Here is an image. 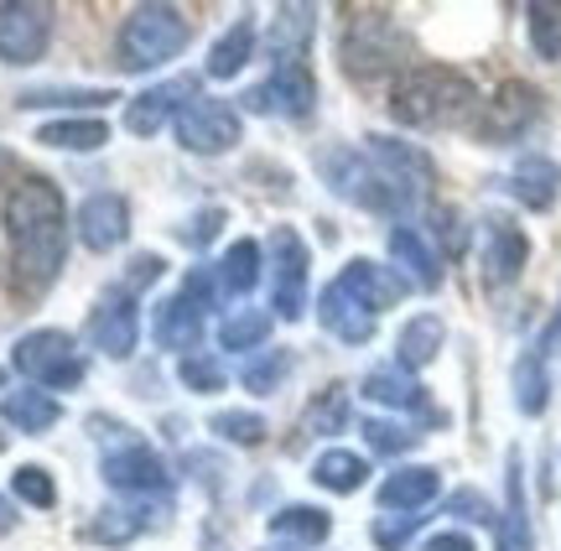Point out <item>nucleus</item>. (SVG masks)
Masks as SVG:
<instances>
[{"label": "nucleus", "instance_id": "1", "mask_svg": "<svg viewBox=\"0 0 561 551\" xmlns=\"http://www.w3.org/2000/svg\"><path fill=\"white\" fill-rule=\"evenodd\" d=\"M473 110V83L468 73L447 68V62H421L411 68L396 94H390V115L416 130H437V125H458Z\"/></svg>", "mask_w": 561, "mask_h": 551}, {"label": "nucleus", "instance_id": "2", "mask_svg": "<svg viewBox=\"0 0 561 551\" xmlns=\"http://www.w3.org/2000/svg\"><path fill=\"white\" fill-rule=\"evenodd\" d=\"M187 37H193V26L178 5H136L121 26V68L125 73H151V68L178 58Z\"/></svg>", "mask_w": 561, "mask_h": 551}, {"label": "nucleus", "instance_id": "3", "mask_svg": "<svg viewBox=\"0 0 561 551\" xmlns=\"http://www.w3.org/2000/svg\"><path fill=\"white\" fill-rule=\"evenodd\" d=\"M405 62V32L396 26L390 11H359L348 21V37H343V68L354 79H380L390 68Z\"/></svg>", "mask_w": 561, "mask_h": 551}, {"label": "nucleus", "instance_id": "4", "mask_svg": "<svg viewBox=\"0 0 561 551\" xmlns=\"http://www.w3.org/2000/svg\"><path fill=\"white\" fill-rule=\"evenodd\" d=\"M11 365L42 390H73L83 380V359L79 344L62 333V328H37V333H21L11 348Z\"/></svg>", "mask_w": 561, "mask_h": 551}, {"label": "nucleus", "instance_id": "5", "mask_svg": "<svg viewBox=\"0 0 561 551\" xmlns=\"http://www.w3.org/2000/svg\"><path fill=\"white\" fill-rule=\"evenodd\" d=\"M214 291H219V276H214V271H187L182 291L167 297V302L157 307V318H151L157 344L172 348V354H193L203 338V312L214 302Z\"/></svg>", "mask_w": 561, "mask_h": 551}, {"label": "nucleus", "instance_id": "6", "mask_svg": "<svg viewBox=\"0 0 561 551\" xmlns=\"http://www.w3.org/2000/svg\"><path fill=\"white\" fill-rule=\"evenodd\" d=\"M5 234L11 240H32V234H47V229H68V208H62V193L47 177H26L5 193Z\"/></svg>", "mask_w": 561, "mask_h": 551}, {"label": "nucleus", "instance_id": "7", "mask_svg": "<svg viewBox=\"0 0 561 551\" xmlns=\"http://www.w3.org/2000/svg\"><path fill=\"white\" fill-rule=\"evenodd\" d=\"M541 120V94L530 83L510 79L494 89V100L483 104V120H479V141L504 146V141H520L530 125Z\"/></svg>", "mask_w": 561, "mask_h": 551}, {"label": "nucleus", "instance_id": "8", "mask_svg": "<svg viewBox=\"0 0 561 551\" xmlns=\"http://www.w3.org/2000/svg\"><path fill=\"white\" fill-rule=\"evenodd\" d=\"M178 141L187 146V151H198V157H219V151H229V146L240 141V110L198 94V100L178 115Z\"/></svg>", "mask_w": 561, "mask_h": 551}, {"label": "nucleus", "instance_id": "9", "mask_svg": "<svg viewBox=\"0 0 561 551\" xmlns=\"http://www.w3.org/2000/svg\"><path fill=\"white\" fill-rule=\"evenodd\" d=\"M312 104H318V83H312V73H307L301 62L276 68L271 79L255 83V89L244 94V110H255V115H280V120L312 115Z\"/></svg>", "mask_w": 561, "mask_h": 551}, {"label": "nucleus", "instance_id": "10", "mask_svg": "<svg viewBox=\"0 0 561 551\" xmlns=\"http://www.w3.org/2000/svg\"><path fill=\"white\" fill-rule=\"evenodd\" d=\"M271 255H276V318L286 323H297L301 312H307V266H312V255L301 245V234L291 225H280L271 234Z\"/></svg>", "mask_w": 561, "mask_h": 551}, {"label": "nucleus", "instance_id": "11", "mask_svg": "<svg viewBox=\"0 0 561 551\" xmlns=\"http://www.w3.org/2000/svg\"><path fill=\"white\" fill-rule=\"evenodd\" d=\"M53 37V5H0V62H37Z\"/></svg>", "mask_w": 561, "mask_h": 551}, {"label": "nucleus", "instance_id": "12", "mask_svg": "<svg viewBox=\"0 0 561 551\" xmlns=\"http://www.w3.org/2000/svg\"><path fill=\"white\" fill-rule=\"evenodd\" d=\"M198 100V79H167V83H157V89H140L136 100L125 104V130L130 136H157L167 120H178L187 104Z\"/></svg>", "mask_w": 561, "mask_h": 551}, {"label": "nucleus", "instance_id": "13", "mask_svg": "<svg viewBox=\"0 0 561 551\" xmlns=\"http://www.w3.org/2000/svg\"><path fill=\"white\" fill-rule=\"evenodd\" d=\"M318 318H322V328H328L339 344H369V338H375V323H380V312L364 302V297L343 282V276L322 291Z\"/></svg>", "mask_w": 561, "mask_h": 551}, {"label": "nucleus", "instance_id": "14", "mask_svg": "<svg viewBox=\"0 0 561 551\" xmlns=\"http://www.w3.org/2000/svg\"><path fill=\"white\" fill-rule=\"evenodd\" d=\"M136 302H130V291H110L100 297V307L89 312V344L110 354V359H130L136 354Z\"/></svg>", "mask_w": 561, "mask_h": 551}, {"label": "nucleus", "instance_id": "15", "mask_svg": "<svg viewBox=\"0 0 561 551\" xmlns=\"http://www.w3.org/2000/svg\"><path fill=\"white\" fill-rule=\"evenodd\" d=\"M73 229L89 250H115L130 234V208H125L121 193H89L73 214Z\"/></svg>", "mask_w": 561, "mask_h": 551}, {"label": "nucleus", "instance_id": "16", "mask_svg": "<svg viewBox=\"0 0 561 551\" xmlns=\"http://www.w3.org/2000/svg\"><path fill=\"white\" fill-rule=\"evenodd\" d=\"M530 261V240L515 219H489L483 225V282L489 286H510Z\"/></svg>", "mask_w": 561, "mask_h": 551}, {"label": "nucleus", "instance_id": "17", "mask_svg": "<svg viewBox=\"0 0 561 551\" xmlns=\"http://www.w3.org/2000/svg\"><path fill=\"white\" fill-rule=\"evenodd\" d=\"M104 479H110L121 494H161L167 490V463L157 458V448L125 443L121 452L104 458Z\"/></svg>", "mask_w": 561, "mask_h": 551}, {"label": "nucleus", "instance_id": "18", "mask_svg": "<svg viewBox=\"0 0 561 551\" xmlns=\"http://www.w3.org/2000/svg\"><path fill=\"white\" fill-rule=\"evenodd\" d=\"M504 187H510V198L525 204L530 214H546V208H557V198H561V167L551 162V157H520V162L510 167Z\"/></svg>", "mask_w": 561, "mask_h": 551}, {"label": "nucleus", "instance_id": "19", "mask_svg": "<svg viewBox=\"0 0 561 551\" xmlns=\"http://www.w3.org/2000/svg\"><path fill=\"white\" fill-rule=\"evenodd\" d=\"M390 261L405 271V282H416L421 291H432V286H442V255L432 250V240L421 234V229L401 225L396 234H390Z\"/></svg>", "mask_w": 561, "mask_h": 551}, {"label": "nucleus", "instance_id": "20", "mask_svg": "<svg viewBox=\"0 0 561 551\" xmlns=\"http://www.w3.org/2000/svg\"><path fill=\"white\" fill-rule=\"evenodd\" d=\"M437 490H442V473L437 469H396L390 479L380 484V505L385 510H405V515H416V510H426L432 500H437Z\"/></svg>", "mask_w": 561, "mask_h": 551}, {"label": "nucleus", "instance_id": "21", "mask_svg": "<svg viewBox=\"0 0 561 551\" xmlns=\"http://www.w3.org/2000/svg\"><path fill=\"white\" fill-rule=\"evenodd\" d=\"M58 416H62V406L47 390H11V395L0 401V422H11V427H21V432H53Z\"/></svg>", "mask_w": 561, "mask_h": 551}, {"label": "nucleus", "instance_id": "22", "mask_svg": "<svg viewBox=\"0 0 561 551\" xmlns=\"http://www.w3.org/2000/svg\"><path fill=\"white\" fill-rule=\"evenodd\" d=\"M442 338H447V328H442L437 312H421V318H411V323L401 328V338H396V359H401V369H421L437 359Z\"/></svg>", "mask_w": 561, "mask_h": 551}, {"label": "nucleus", "instance_id": "23", "mask_svg": "<svg viewBox=\"0 0 561 551\" xmlns=\"http://www.w3.org/2000/svg\"><path fill=\"white\" fill-rule=\"evenodd\" d=\"M250 53H255V21L240 16L214 47H208V62H203V68H208V79H234L244 62H250Z\"/></svg>", "mask_w": 561, "mask_h": 551}, {"label": "nucleus", "instance_id": "24", "mask_svg": "<svg viewBox=\"0 0 561 551\" xmlns=\"http://www.w3.org/2000/svg\"><path fill=\"white\" fill-rule=\"evenodd\" d=\"M364 395L375 401V406H396V411H421L426 406V390L411 380V369L390 365V369H375L369 380H364Z\"/></svg>", "mask_w": 561, "mask_h": 551}, {"label": "nucleus", "instance_id": "25", "mask_svg": "<svg viewBox=\"0 0 561 551\" xmlns=\"http://www.w3.org/2000/svg\"><path fill=\"white\" fill-rule=\"evenodd\" d=\"M312 37V5H286L276 11V26H271V53H276V68L301 58V47Z\"/></svg>", "mask_w": 561, "mask_h": 551}, {"label": "nucleus", "instance_id": "26", "mask_svg": "<svg viewBox=\"0 0 561 551\" xmlns=\"http://www.w3.org/2000/svg\"><path fill=\"white\" fill-rule=\"evenodd\" d=\"M214 276H219V291H229V297H244L250 286L261 282V245H255V240L229 245V250H224V261L214 266Z\"/></svg>", "mask_w": 561, "mask_h": 551}, {"label": "nucleus", "instance_id": "27", "mask_svg": "<svg viewBox=\"0 0 561 551\" xmlns=\"http://www.w3.org/2000/svg\"><path fill=\"white\" fill-rule=\"evenodd\" d=\"M328 531H333V520H328L318 505H286V510L271 515V536H280V541L318 547V541H328Z\"/></svg>", "mask_w": 561, "mask_h": 551}, {"label": "nucleus", "instance_id": "28", "mask_svg": "<svg viewBox=\"0 0 561 551\" xmlns=\"http://www.w3.org/2000/svg\"><path fill=\"white\" fill-rule=\"evenodd\" d=\"M42 146H58V151H100L110 141V125L104 120H53L37 130Z\"/></svg>", "mask_w": 561, "mask_h": 551}, {"label": "nucleus", "instance_id": "29", "mask_svg": "<svg viewBox=\"0 0 561 551\" xmlns=\"http://www.w3.org/2000/svg\"><path fill=\"white\" fill-rule=\"evenodd\" d=\"M364 473H369V463H364L359 452H322L318 463H312V479H318L322 490H333V494H354L364 484Z\"/></svg>", "mask_w": 561, "mask_h": 551}, {"label": "nucleus", "instance_id": "30", "mask_svg": "<svg viewBox=\"0 0 561 551\" xmlns=\"http://www.w3.org/2000/svg\"><path fill=\"white\" fill-rule=\"evenodd\" d=\"M265 333H271V312H261V307H234L219 323V344L240 354V348H261Z\"/></svg>", "mask_w": 561, "mask_h": 551}, {"label": "nucleus", "instance_id": "31", "mask_svg": "<svg viewBox=\"0 0 561 551\" xmlns=\"http://www.w3.org/2000/svg\"><path fill=\"white\" fill-rule=\"evenodd\" d=\"M500 551H530V520H525V494H520V452H510V510L500 526Z\"/></svg>", "mask_w": 561, "mask_h": 551}, {"label": "nucleus", "instance_id": "32", "mask_svg": "<svg viewBox=\"0 0 561 551\" xmlns=\"http://www.w3.org/2000/svg\"><path fill=\"white\" fill-rule=\"evenodd\" d=\"M525 26H530V47L546 62H561V0H536L525 11Z\"/></svg>", "mask_w": 561, "mask_h": 551}, {"label": "nucleus", "instance_id": "33", "mask_svg": "<svg viewBox=\"0 0 561 551\" xmlns=\"http://www.w3.org/2000/svg\"><path fill=\"white\" fill-rule=\"evenodd\" d=\"M343 422H348V390L343 386H328L307 406V416H301V432H312V437H328V432H343Z\"/></svg>", "mask_w": 561, "mask_h": 551}, {"label": "nucleus", "instance_id": "34", "mask_svg": "<svg viewBox=\"0 0 561 551\" xmlns=\"http://www.w3.org/2000/svg\"><path fill=\"white\" fill-rule=\"evenodd\" d=\"M546 359L541 354H525L520 365H515V406L525 411V416H541L546 411Z\"/></svg>", "mask_w": 561, "mask_h": 551}, {"label": "nucleus", "instance_id": "35", "mask_svg": "<svg viewBox=\"0 0 561 551\" xmlns=\"http://www.w3.org/2000/svg\"><path fill=\"white\" fill-rule=\"evenodd\" d=\"M291 369V354H280V348H265V354H250L240 365V380L244 390H255V395H271L280 386V375Z\"/></svg>", "mask_w": 561, "mask_h": 551}, {"label": "nucleus", "instance_id": "36", "mask_svg": "<svg viewBox=\"0 0 561 551\" xmlns=\"http://www.w3.org/2000/svg\"><path fill=\"white\" fill-rule=\"evenodd\" d=\"M208 427L219 432L224 443H240V448H261L265 443V422L255 416V411H219Z\"/></svg>", "mask_w": 561, "mask_h": 551}, {"label": "nucleus", "instance_id": "37", "mask_svg": "<svg viewBox=\"0 0 561 551\" xmlns=\"http://www.w3.org/2000/svg\"><path fill=\"white\" fill-rule=\"evenodd\" d=\"M11 490H16V500L37 505V510H53V505H58V484H53V473L37 469V463H26V469L11 473Z\"/></svg>", "mask_w": 561, "mask_h": 551}, {"label": "nucleus", "instance_id": "38", "mask_svg": "<svg viewBox=\"0 0 561 551\" xmlns=\"http://www.w3.org/2000/svg\"><path fill=\"white\" fill-rule=\"evenodd\" d=\"M224 365L219 359H208V354H187L182 359V386L187 390H198V395H214V390H224Z\"/></svg>", "mask_w": 561, "mask_h": 551}, {"label": "nucleus", "instance_id": "39", "mask_svg": "<svg viewBox=\"0 0 561 551\" xmlns=\"http://www.w3.org/2000/svg\"><path fill=\"white\" fill-rule=\"evenodd\" d=\"M115 94L110 89H26L21 104L26 110H42V104H110Z\"/></svg>", "mask_w": 561, "mask_h": 551}, {"label": "nucleus", "instance_id": "40", "mask_svg": "<svg viewBox=\"0 0 561 551\" xmlns=\"http://www.w3.org/2000/svg\"><path fill=\"white\" fill-rule=\"evenodd\" d=\"M416 437L421 432L401 427V422H364V443L375 452H405V448H416Z\"/></svg>", "mask_w": 561, "mask_h": 551}, {"label": "nucleus", "instance_id": "41", "mask_svg": "<svg viewBox=\"0 0 561 551\" xmlns=\"http://www.w3.org/2000/svg\"><path fill=\"white\" fill-rule=\"evenodd\" d=\"M421 520H426V515H396V520H375V541H380L385 551H401L405 541H411V536L421 531Z\"/></svg>", "mask_w": 561, "mask_h": 551}, {"label": "nucleus", "instance_id": "42", "mask_svg": "<svg viewBox=\"0 0 561 551\" xmlns=\"http://www.w3.org/2000/svg\"><path fill=\"white\" fill-rule=\"evenodd\" d=\"M140 515L146 510H104V520L94 526V536H100V541H130V536L146 526Z\"/></svg>", "mask_w": 561, "mask_h": 551}, {"label": "nucleus", "instance_id": "43", "mask_svg": "<svg viewBox=\"0 0 561 551\" xmlns=\"http://www.w3.org/2000/svg\"><path fill=\"white\" fill-rule=\"evenodd\" d=\"M447 510H453V515H468V520H494L489 500H483V494H473V490L453 494V500H447Z\"/></svg>", "mask_w": 561, "mask_h": 551}, {"label": "nucleus", "instance_id": "44", "mask_svg": "<svg viewBox=\"0 0 561 551\" xmlns=\"http://www.w3.org/2000/svg\"><path fill=\"white\" fill-rule=\"evenodd\" d=\"M219 225H224V208H208V214H198L193 225L182 229V240H193V245H208V240L219 234Z\"/></svg>", "mask_w": 561, "mask_h": 551}, {"label": "nucleus", "instance_id": "45", "mask_svg": "<svg viewBox=\"0 0 561 551\" xmlns=\"http://www.w3.org/2000/svg\"><path fill=\"white\" fill-rule=\"evenodd\" d=\"M161 271H167V261H161V255H136V261H130V276H125V291H136V286L157 282Z\"/></svg>", "mask_w": 561, "mask_h": 551}, {"label": "nucleus", "instance_id": "46", "mask_svg": "<svg viewBox=\"0 0 561 551\" xmlns=\"http://www.w3.org/2000/svg\"><path fill=\"white\" fill-rule=\"evenodd\" d=\"M432 219H437V240H447V250H462L468 229H458V214H453V208H437Z\"/></svg>", "mask_w": 561, "mask_h": 551}, {"label": "nucleus", "instance_id": "47", "mask_svg": "<svg viewBox=\"0 0 561 551\" xmlns=\"http://www.w3.org/2000/svg\"><path fill=\"white\" fill-rule=\"evenodd\" d=\"M421 551H479V547H473V541H468L462 531H442V536H432V541H426Z\"/></svg>", "mask_w": 561, "mask_h": 551}, {"label": "nucleus", "instance_id": "48", "mask_svg": "<svg viewBox=\"0 0 561 551\" xmlns=\"http://www.w3.org/2000/svg\"><path fill=\"white\" fill-rule=\"evenodd\" d=\"M16 531V510H11V500L0 494V536H11Z\"/></svg>", "mask_w": 561, "mask_h": 551}, {"label": "nucleus", "instance_id": "49", "mask_svg": "<svg viewBox=\"0 0 561 551\" xmlns=\"http://www.w3.org/2000/svg\"><path fill=\"white\" fill-rule=\"evenodd\" d=\"M0 380H5V369H0Z\"/></svg>", "mask_w": 561, "mask_h": 551}, {"label": "nucleus", "instance_id": "50", "mask_svg": "<svg viewBox=\"0 0 561 551\" xmlns=\"http://www.w3.org/2000/svg\"><path fill=\"white\" fill-rule=\"evenodd\" d=\"M280 551H291V547H280Z\"/></svg>", "mask_w": 561, "mask_h": 551}]
</instances>
